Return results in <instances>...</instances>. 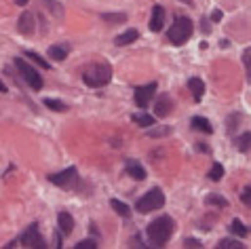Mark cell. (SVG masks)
Masks as SVG:
<instances>
[{
  "instance_id": "cell-1",
  "label": "cell",
  "mask_w": 251,
  "mask_h": 249,
  "mask_svg": "<svg viewBox=\"0 0 251 249\" xmlns=\"http://www.w3.org/2000/svg\"><path fill=\"white\" fill-rule=\"evenodd\" d=\"M173 228H175V222H173L169 215H160V218L152 220L150 224H148V228H146L148 241H150L154 247H163L167 241L171 239Z\"/></svg>"
},
{
  "instance_id": "cell-2",
  "label": "cell",
  "mask_w": 251,
  "mask_h": 249,
  "mask_svg": "<svg viewBox=\"0 0 251 249\" xmlns=\"http://www.w3.org/2000/svg\"><path fill=\"white\" fill-rule=\"evenodd\" d=\"M112 80V66L108 61H101V63H93L89 66L85 72H82V82L87 87H104Z\"/></svg>"
},
{
  "instance_id": "cell-3",
  "label": "cell",
  "mask_w": 251,
  "mask_h": 249,
  "mask_svg": "<svg viewBox=\"0 0 251 249\" xmlns=\"http://www.w3.org/2000/svg\"><path fill=\"white\" fill-rule=\"evenodd\" d=\"M192 32H194V25H192L188 17H175V21H173L169 32H167V38H169L171 44L179 47V44H184L192 36Z\"/></svg>"
},
{
  "instance_id": "cell-4",
  "label": "cell",
  "mask_w": 251,
  "mask_h": 249,
  "mask_svg": "<svg viewBox=\"0 0 251 249\" xmlns=\"http://www.w3.org/2000/svg\"><path fill=\"white\" fill-rule=\"evenodd\" d=\"M165 205V194L160 188H152L148 190V192L141 196V199H137V203H135V211L139 213H150V211H156V209H160Z\"/></svg>"
},
{
  "instance_id": "cell-5",
  "label": "cell",
  "mask_w": 251,
  "mask_h": 249,
  "mask_svg": "<svg viewBox=\"0 0 251 249\" xmlns=\"http://www.w3.org/2000/svg\"><path fill=\"white\" fill-rule=\"evenodd\" d=\"M15 66H17V70H19V74L23 76V80L28 82V85L34 89V91H40V89H42V76L38 74L36 70L30 66V63H25L23 59H19V57L15 59Z\"/></svg>"
},
{
  "instance_id": "cell-6",
  "label": "cell",
  "mask_w": 251,
  "mask_h": 249,
  "mask_svg": "<svg viewBox=\"0 0 251 249\" xmlns=\"http://www.w3.org/2000/svg\"><path fill=\"white\" fill-rule=\"evenodd\" d=\"M49 182L59 188H72L78 184V171H76V167H68V169L59 171V173H51Z\"/></svg>"
},
{
  "instance_id": "cell-7",
  "label": "cell",
  "mask_w": 251,
  "mask_h": 249,
  "mask_svg": "<svg viewBox=\"0 0 251 249\" xmlns=\"http://www.w3.org/2000/svg\"><path fill=\"white\" fill-rule=\"evenodd\" d=\"M19 241H21V245H25V247H36V249H44V247H47L42 234L38 232L36 224H32V226L25 228V230L21 232V237H19Z\"/></svg>"
},
{
  "instance_id": "cell-8",
  "label": "cell",
  "mask_w": 251,
  "mask_h": 249,
  "mask_svg": "<svg viewBox=\"0 0 251 249\" xmlns=\"http://www.w3.org/2000/svg\"><path fill=\"white\" fill-rule=\"evenodd\" d=\"M154 93H156V82H150V85H144V87H137L135 89V104L137 108H148L150 106V101L154 99Z\"/></svg>"
},
{
  "instance_id": "cell-9",
  "label": "cell",
  "mask_w": 251,
  "mask_h": 249,
  "mask_svg": "<svg viewBox=\"0 0 251 249\" xmlns=\"http://www.w3.org/2000/svg\"><path fill=\"white\" fill-rule=\"evenodd\" d=\"M173 110V101L171 97L167 93L163 95H158V99H156V104H154V116H158V118H165L167 114H169Z\"/></svg>"
},
{
  "instance_id": "cell-10",
  "label": "cell",
  "mask_w": 251,
  "mask_h": 249,
  "mask_svg": "<svg viewBox=\"0 0 251 249\" xmlns=\"http://www.w3.org/2000/svg\"><path fill=\"white\" fill-rule=\"evenodd\" d=\"M125 171H127V175L129 177H133V180H146V169H144V165L137 163V161H133V158H129V161L125 163Z\"/></svg>"
},
{
  "instance_id": "cell-11",
  "label": "cell",
  "mask_w": 251,
  "mask_h": 249,
  "mask_svg": "<svg viewBox=\"0 0 251 249\" xmlns=\"http://www.w3.org/2000/svg\"><path fill=\"white\" fill-rule=\"evenodd\" d=\"M34 15H32L30 11H23L21 13V17H19V21H17V30L21 32V34L25 36H30V34H34Z\"/></svg>"
},
{
  "instance_id": "cell-12",
  "label": "cell",
  "mask_w": 251,
  "mask_h": 249,
  "mask_svg": "<svg viewBox=\"0 0 251 249\" xmlns=\"http://www.w3.org/2000/svg\"><path fill=\"white\" fill-rule=\"evenodd\" d=\"M165 25V9L160 4H156L152 9V17H150V30L152 32H160Z\"/></svg>"
},
{
  "instance_id": "cell-13",
  "label": "cell",
  "mask_w": 251,
  "mask_h": 249,
  "mask_svg": "<svg viewBox=\"0 0 251 249\" xmlns=\"http://www.w3.org/2000/svg\"><path fill=\"white\" fill-rule=\"evenodd\" d=\"M57 226H59L61 234H70L74 228V218L68 211H59V215H57Z\"/></svg>"
},
{
  "instance_id": "cell-14",
  "label": "cell",
  "mask_w": 251,
  "mask_h": 249,
  "mask_svg": "<svg viewBox=\"0 0 251 249\" xmlns=\"http://www.w3.org/2000/svg\"><path fill=\"white\" fill-rule=\"evenodd\" d=\"M139 38V32L137 30H127V32H123V34H118L116 36V42L118 47H127V44H131V42H135Z\"/></svg>"
},
{
  "instance_id": "cell-15",
  "label": "cell",
  "mask_w": 251,
  "mask_h": 249,
  "mask_svg": "<svg viewBox=\"0 0 251 249\" xmlns=\"http://www.w3.org/2000/svg\"><path fill=\"white\" fill-rule=\"evenodd\" d=\"M68 55V44H53V47H49V57L55 61H63Z\"/></svg>"
},
{
  "instance_id": "cell-16",
  "label": "cell",
  "mask_w": 251,
  "mask_h": 249,
  "mask_svg": "<svg viewBox=\"0 0 251 249\" xmlns=\"http://www.w3.org/2000/svg\"><path fill=\"white\" fill-rule=\"evenodd\" d=\"M188 89L192 91V95H194V99L201 101L203 93H205V82H203L201 78H190V80H188Z\"/></svg>"
},
{
  "instance_id": "cell-17",
  "label": "cell",
  "mask_w": 251,
  "mask_h": 249,
  "mask_svg": "<svg viewBox=\"0 0 251 249\" xmlns=\"http://www.w3.org/2000/svg\"><path fill=\"white\" fill-rule=\"evenodd\" d=\"M192 127H194L196 131H203V133H213V127H211V123L207 118H203V116H194L192 118Z\"/></svg>"
},
{
  "instance_id": "cell-18",
  "label": "cell",
  "mask_w": 251,
  "mask_h": 249,
  "mask_svg": "<svg viewBox=\"0 0 251 249\" xmlns=\"http://www.w3.org/2000/svg\"><path fill=\"white\" fill-rule=\"evenodd\" d=\"M110 205H112L114 211H116V213L120 215V218H131V209H129L127 203L118 201V199H112V201H110Z\"/></svg>"
},
{
  "instance_id": "cell-19",
  "label": "cell",
  "mask_w": 251,
  "mask_h": 249,
  "mask_svg": "<svg viewBox=\"0 0 251 249\" xmlns=\"http://www.w3.org/2000/svg\"><path fill=\"white\" fill-rule=\"evenodd\" d=\"M205 205H209V207H228V201L224 199L222 194H207L205 196Z\"/></svg>"
},
{
  "instance_id": "cell-20",
  "label": "cell",
  "mask_w": 251,
  "mask_h": 249,
  "mask_svg": "<svg viewBox=\"0 0 251 249\" xmlns=\"http://www.w3.org/2000/svg\"><path fill=\"white\" fill-rule=\"evenodd\" d=\"M101 19L108 21V23H125L127 21V15H125V13H104Z\"/></svg>"
},
{
  "instance_id": "cell-21",
  "label": "cell",
  "mask_w": 251,
  "mask_h": 249,
  "mask_svg": "<svg viewBox=\"0 0 251 249\" xmlns=\"http://www.w3.org/2000/svg\"><path fill=\"white\" fill-rule=\"evenodd\" d=\"M44 106H47L49 110H55V112H66V110H68V106L63 104V101L53 99V97H47V99H44Z\"/></svg>"
},
{
  "instance_id": "cell-22",
  "label": "cell",
  "mask_w": 251,
  "mask_h": 249,
  "mask_svg": "<svg viewBox=\"0 0 251 249\" xmlns=\"http://www.w3.org/2000/svg\"><path fill=\"white\" fill-rule=\"evenodd\" d=\"M133 123L137 127H152L154 125V116H150V114H135Z\"/></svg>"
},
{
  "instance_id": "cell-23",
  "label": "cell",
  "mask_w": 251,
  "mask_h": 249,
  "mask_svg": "<svg viewBox=\"0 0 251 249\" xmlns=\"http://www.w3.org/2000/svg\"><path fill=\"white\" fill-rule=\"evenodd\" d=\"M230 230H232L236 237H247V234H249V228L243 226L241 220H232V224H230Z\"/></svg>"
},
{
  "instance_id": "cell-24",
  "label": "cell",
  "mask_w": 251,
  "mask_h": 249,
  "mask_svg": "<svg viewBox=\"0 0 251 249\" xmlns=\"http://www.w3.org/2000/svg\"><path fill=\"white\" fill-rule=\"evenodd\" d=\"M236 148L241 152H249L251 150V133H245V135H241L236 139Z\"/></svg>"
},
{
  "instance_id": "cell-25",
  "label": "cell",
  "mask_w": 251,
  "mask_h": 249,
  "mask_svg": "<svg viewBox=\"0 0 251 249\" xmlns=\"http://www.w3.org/2000/svg\"><path fill=\"white\" fill-rule=\"evenodd\" d=\"M25 57H30V59L34 61L36 66H40L42 70H49V61H47V59H42V57L38 55V53H34V51H25Z\"/></svg>"
},
{
  "instance_id": "cell-26",
  "label": "cell",
  "mask_w": 251,
  "mask_h": 249,
  "mask_svg": "<svg viewBox=\"0 0 251 249\" xmlns=\"http://www.w3.org/2000/svg\"><path fill=\"white\" fill-rule=\"evenodd\" d=\"M224 177V167L220 163H213V167H211V171H209V180L211 182H220Z\"/></svg>"
},
{
  "instance_id": "cell-27",
  "label": "cell",
  "mask_w": 251,
  "mask_h": 249,
  "mask_svg": "<svg viewBox=\"0 0 251 249\" xmlns=\"http://www.w3.org/2000/svg\"><path fill=\"white\" fill-rule=\"evenodd\" d=\"M220 249H243V243L241 241H234V239H222L220 243H217Z\"/></svg>"
},
{
  "instance_id": "cell-28",
  "label": "cell",
  "mask_w": 251,
  "mask_h": 249,
  "mask_svg": "<svg viewBox=\"0 0 251 249\" xmlns=\"http://www.w3.org/2000/svg\"><path fill=\"white\" fill-rule=\"evenodd\" d=\"M44 4L49 6L51 13H55V17H63V9H61V4L57 2V0H44Z\"/></svg>"
},
{
  "instance_id": "cell-29",
  "label": "cell",
  "mask_w": 251,
  "mask_h": 249,
  "mask_svg": "<svg viewBox=\"0 0 251 249\" xmlns=\"http://www.w3.org/2000/svg\"><path fill=\"white\" fill-rule=\"evenodd\" d=\"M243 63H245V74H247V80L251 82V47L245 49L243 53Z\"/></svg>"
},
{
  "instance_id": "cell-30",
  "label": "cell",
  "mask_w": 251,
  "mask_h": 249,
  "mask_svg": "<svg viewBox=\"0 0 251 249\" xmlns=\"http://www.w3.org/2000/svg\"><path fill=\"white\" fill-rule=\"evenodd\" d=\"M171 133V127H158V129H148V137H163V135H169Z\"/></svg>"
},
{
  "instance_id": "cell-31",
  "label": "cell",
  "mask_w": 251,
  "mask_h": 249,
  "mask_svg": "<svg viewBox=\"0 0 251 249\" xmlns=\"http://www.w3.org/2000/svg\"><path fill=\"white\" fill-rule=\"evenodd\" d=\"M241 201H243V205L251 207V186H247L245 190H243V194H241Z\"/></svg>"
},
{
  "instance_id": "cell-32",
  "label": "cell",
  "mask_w": 251,
  "mask_h": 249,
  "mask_svg": "<svg viewBox=\"0 0 251 249\" xmlns=\"http://www.w3.org/2000/svg\"><path fill=\"white\" fill-rule=\"evenodd\" d=\"M74 247L76 249H95L97 243H95V241H80V243H76Z\"/></svg>"
},
{
  "instance_id": "cell-33",
  "label": "cell",
  "mask_w": 251,
  "mask_h": 249,
  "mask_svg": "<svg viewBox=\"0 0 251 249\" xmlns=\"http://www.w3.org/2000/svg\"><path fill=\"white\" fill-rule=\"evenodd\" d=\"M184 247H192V249L196 247L198 249V247H203V245H201V241H196V239H186L184 241Z\"/></svg>"
},
{
  "instance_id": "cell-34",
  "label": "cell",
  "mask_w": 251,
  "mask_h": 249,
  "mask_svg": "<svg viewBox=\"0 0 251 249\" xmlns=\"http://www.w3.org/2000/svg\"><path fill=\"white\" fill-rule=\"evenodd\" d=\"M211 19H213V21H220V19H222V11H213V13H211Z\"/></svg>"
},
{
  "instance_id": "cell-35",
  "label": "cell",
  "mask_w": 251,
  "mask_h": 249,
  "mask_svg": "<svg viewBox=\"0 0 251 249\" xmlns=\"http://www.w3.org/2000/svg\"><path fill=\"white\" fill-rule=\"evenodd\" d=\"M203 32H205V34H207V32H209V25H207V19H203Z\"/></svg>"
},
{
  "instance_id": "cell-36",
  "label": "cell",
  "mask_w": 251,
  "mask_h": 249,
  "mask_svg": "<svg viewBox=\"0 0 251 249\" xmlns=\"http://www.w3.org/2000/svg\"><path fill=\"white\" fill-rule=\"evenodd\" d=\"M15 2H17V4H19V6H23V4H25V2H28V0H15Z\"/></svg>"
},
{
  "instance_id": "cell-37",
  "label": "cell",
  "mask_w": 251,
  "mask_h": 249,
  "mask_svg": "<svg viewBox=\"0 0 251 249\" xmlns=\"http://www.w3.org/2000/svg\"><path fill=\"white\" fill-rule=\"evenodd\" d=\"M184 2H192V0H184Z\"/></svg>"
}]
</instances>
